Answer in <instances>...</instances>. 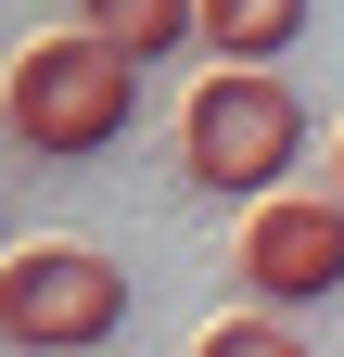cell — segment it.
Returning <instances> with one entry per match:
<instances>
[{"label": "cell", "instance_id": "1", "mask_svg": "<svg viewBox=\"0 0 344 357\" xmlns=\"http://www.w3.org/2000/svg\"><path fill=\"white\" fill-rule=\"evenodd\" d=\"M293 166H306V102H293L281 64H217L179 102V178L217 204H268L293 192Z\"/></svg>", "mask_w": 344, "mask_h": 357}, {"label": "cell", "instance_id": "4", "mask_svg": "<svg viewBox=\"0 0 344 357\" xmlns=\"http://www.w3.org/2000/svg\"><path fill=\"white\" fill-rule=\"evenodd\" d=\"M242 306H331L344 294V192H268V204H242Z\"/></svg>", "mask_w": 344, "mask_h": 357}, {"label": "cell", "instance_id": "5", "mask_svg": "<svg viewBox=\"0 0 344 357\" xmlns=\"http://www.w3.org/2000/svg\"><path fill=\"white\" fill-rule=\"evenodd\" d=\"M306 38V0H204V52L217 64H281Z\"/></svg>", "mask_w": 344, "mask_h": 357}, {"label": "cell", "instance_id": "7", "mask_svg": "<svg viewBox=\"0 0 344 357\" xmlns=\"http://www.w3.org/2000/svg\"><path fill=\"white\" fill-rule=\"evenodd\" d=\"M191 357H319V344L281 332V306H230L217 332H191Z\"/></svg>", "mask_w": 344, "mask_h": 357}, {"label": "cell", "instance_id": "3", "mask_svg": "<svg viewBox=\"0 0 344 357\" xmlns=\"http://www.w3.org/2000/svg\"><path fill=\"white\" fill-rule=\"evenodd\" d=\"M127 332V268L102 243H26L0 255V344L13 357H102Z\"/></svg>", "mask_w": 344, "mask_h": 357}, {"label": "cell", "instance_id": "9", "mask_svg": "<svg viewBox=\"0 0 344 357\" xmlns=\"http://www.w3.org/2000/svg\"><path fill=\"white\" fill-rule=\"evenodd\" d=\"M0 77H13V64H0Z\"/></svg>", "mask_w": 344, "mask_h": 357}, {"label": "cell", "instance_id": "8", "mask_svg": "<svg viewBox=\"0 0 344 357\" xmlns=\"http://www.w3.org/2000/svg\"><path fill=\"white\" fill-rule=\"evenodd\" d=\"M331 192H344V128H331Z\"/></svg>", "mask_w": 344, "mask_h": 357}, {"label": "cell", "instance_id": "2", "mask_svg": "<svg viewBox=\"0 0 344 357\" xmlns=\"http://www.w3.org/2000/svg\"><path fill=\"white\" fill-rule=\"evenodd\" d=\"M127 102H141V52H115L102 26H64V38H26L13 52V77H0V141L77 166V153H102L127 128Z\"/></svg>", "mask_w": 344, "mask_h": 357}, {"label": "cell", "instance_id": "6", "mask_svg": "<svg viewBox=\"0 0 344 357\" xmlns=\"http://www.w3.org/2000/svg\"><path fill=\"white\" fill-rule=\"evenodd\" d=\"M77 26H102L115 52H179V38H204V0H77Z\"/></svg>", "mask_w": 344, "mask_h": 357}]
</instances>
